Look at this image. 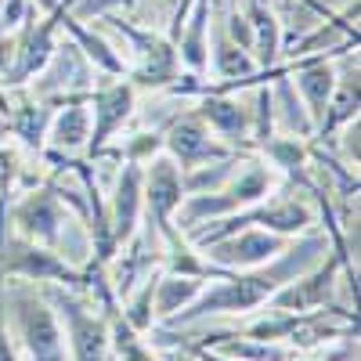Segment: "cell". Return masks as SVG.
Here are the masks:
<instances>
[{
  "label": "cell",
  "mask_w": 361,
  "mask_h": 361,
  "mask_svg": "<svg viewBox=\"0 0 361 361\" xmlns=\"http://www.w3.org/2000/svg\"><path fill=\"white\" fill-rule=\"evenodd\" d=\"M350 119H357V69L347 73L343 80H336V90H333V98H329L314 130H318V137H325L336 127H347Z\"/></svg>",
  "instance_id": "obj_19"
},
{
  "label": "cell",
  "mask_w": 361,
  "mask_h": 361,
  "mask_svg": "<svg viewBox=\"0 0 361 361\" xmlns=\"http://www.w3.org/2000/svg\"><path fill=\"white\" fill-rule=\"evenodd\" d=\"M246 22L253 29V54H257V69H267L279 54V22L271 15L267 0H246Z\"/></svg>",
  "instance_id": "obj_18"
},
{
  "label": "cell",
  "mask_w": 361,
  "mask_h": 361,
  "mask_svg": "<svg viewBox=\"0 0 361 361\" xmlns=\"http://www.w3.org/2000/svg\"><path fill=\"white\" fill-rule=\"evenodd\" d=\"M275 166H264L260 159H246L238 166L221 188L202 192V195H185V202L177 206V231L188 235L206 221H217L228 214H238V209H250L257 202L267 199V192L275 188Z\"/></svg>",
  "instance_id": "obj_2"
},
{
  "label": "cell",
  "mask_w": 361,
  "mask_h": 361,
  "mask_svg": "<svg viewBox=\"0 0 361 361\" xmlns=\"http://www.w3.org/2000/svg\"><path fill=\"white\" fill-rule=\"evenodd\" d=\"M4 271L11 279H25V282H47V286H69V289L87 286V275L80 267H73L62 253L25 243V238L4 243Z\"/></svg>",
  "instance_id": "obj_8"
},
{
  "label": "cell",
  "mask_w": 361,
  "mask_h": 361,
  "mask_svg": "<svg viewBox=\"0 0 361 361\" xmlns=\"http://www.w3.org/2000/svg\"><path fill=\"white\" fill-rule=\"evenodd\" d=\"M4 304L11 311L15 336L22 340L25 354L33 361H66V336H62V322H58L51 300L33 286V282H8L4 289Z\"/></svg>",
  "instance_id": "obj_3"
},
{
  "label": "cell",
  "mask_w": 361,
  "mask_h": 361,
  "mask_svg": "<svg viewBox=\"0 0 361 361\" xmlns=\"http://www.w3.org/2000/svg\"><path fill=\"white\" fill-rule=\"evenodd\" d=\"M123 29V37H130L134 44H137V58H141V69H137V80L141 83H170L173 76H177V51H173V44H166V40H156L152 33H141V29H134V25H119Z\"/></svg>",
  "instance_id": "obj_14"
},
{
  "label": "cell",
  "mask_w": 361,
  "mask_h": 361,
  "mask_svg": "<svg viewBox=\"0 0 361 361\" xmlns=\"http://www.w3.org/2000/svg\"><path fill=\"white\" fill-rule=\"evenodd\" d=\"M293 90H296V98L304 102L311 123L318 127V119H322L329 98H333V90H336V66L325 62V54L322 58H304V62L296 66Z\"/></svg>",
  "instance_id": "obj_12"
},
{
  "label": "cell",
  "mask_w": 361,
  "mask_h": 361,
  "mask_svg": "<svg viewBox=\"0 0 361 361\" xmlns=\"http://www.w3.org/2000/svg\"><path fill=\"white\" fill-rule=\"evenodd\" d=\"M289 243H293L289 235L267 231V228H238L224 238H214V243L202 246L199 253L209 264L224 267V271H250V267H260L267 260H275Z\"/></svg>",
  "instance_id": "obj_6"
},
{
  "label": "cell",
  "mask_w": 361,
  "mask_h": 361,
  "mask_svg": "<svg viewBox=\"0 0 361 361\" xmlns=\"http://www.w3.org/2000/svg\"><path fill=\"white\" fill-rule=\"evenodd\" d=\"M62 18H66V29L73 33V40L87 47V58H90V62H94L98 69H105L109 76H123V73H127V62L112 51V44H105V40L94 37V33H87V29H83L76 18H69V15H62Z\"/></svg>",
  "instance_id": "obj_21"
},
{
  "label": "cell",
  "mask_w": 361,
  "mask_h": 361,
  "mask_svg": "<svg viewBox=\"0 0 361 361\" xmlns=\"http://www.w3.org/2000/svg\"><path fill=\"white\" fill-rule=\"evenodd\" d=\"M90 137V105H69L62 112H54L51 127H47V141L51 148H66V152H76V148H87Z\"/></svg>",
  "instance_id": "obj_17"
},
{
  "label": "cell",
  "mask_w": 361,
  "mask_h": 361,
  "mask_svg": "<svg viewBox=\"0 0 361 361\" xmlns=\"http://www.w3.org/2000/svg\"><path fill=\"white\" fill-rule=\"evenodd\" d=\"M141 209H145V199H141V163H127L123 173H119V180H116V192H112L109 214H105L116 250L134 243L137 224H141Z\"/></svg>",
  "instance_id": "obj_11"
},
{
  "label": "cell",
  "mask_w": 361,
  "mask_h": 361,
  "mask_svg": "<svg viewBox=\"0 0 361 361\" xmlns=\"http://www.w3.org/2000/svg\"><path fill=\"white\" fill-rule=\"evenodd\" d=\"M185 170H180L166 152H156V159H148V170H141V199H145V209L152 217V231L166 243H177L180 231L173 224V214L177 206L185 202Z\"/></svg>",
  "instance_id": "obj_5"
},
{
  "label": "cell",
  "mask_w": 361,
  "mask_h": 361,
  "mask_svg": "<svg viewBox=\"0 0 361 361\" xmlns=\"http://www.w3.org/2000/svg\"><path fill=\"white\" fill-rule=\"evenodd\" d=\"M325 253H329V238L318 235V231H311V235L304 231L300 238H293L275 260L250 267V271H224L221 279H209L192 304L185 311H177L173 318H166L163 325L166 329H185V325H195L209 314H250V311L264 307L267 300L282 286H289L296 275L311 271Z\"/></svg>",
  "instance_id": "obj_1"
},
{
  "label": "cell",
  "mask_w": 361,
  "mask_h": 361,
  "mask_svg": "<svg viewBox=\"0 0 361 361\" xmlns=\"http://www.w3.org/2000/svg\"><path fill=\"white\" fill-rule=\"evenodd\" d=\"M134 109V83H109L90 98V137H87V152L98 156L109 148L112 134L127 123V116Z\"/></svg>",
  "instance_id": "obj_10"
},
{
  "label": "cell",
  "mask_w": 361,
  "mask_h": 361,
  "mask_svg": "<svg viewBox=\"0 0 361 361\" xmlns=\"http://www.w3.org/2000/svg\"><path fill=\"white\" fill-rule=\"evenodd\" d=\"M173 47L192 73L209 69V0H192V11L185 15V25H180Z\"/></svg>",
  "instance_id": "obj_13"
},
{
  "label": "cell",
  "mask_w": 361,
  "mask_h": 361,
  "mask_svg": "<svg viewBox=\"0 0 361 361\" xmlns=\"http://www.w3.org/2000/svg\"><path fill=\"white\" fill-rule=\"evenodd\" d=\"M214 69L228 80H238V83H250L253 73H257V62L250 58V51H243L235 40L228 37H217V47H214Z\"/></svg>",
  "instance_id": "obj_22"
},
{
  "label": "cell",
  "mask_w": 361,
  "mask_h": 361,
  "mask_svg": "<svg viewBox=\"0 0 361 361\" xmlns=\"http://www.w3.org/2000/svg\"><path fill=\"white\" fill-rule=\"evenodd\" d=\"M163 4H170V0H163Z\"/></svg>",
  "instance_id": "obj_26"
},
{
  "label": "cell",
  "mask_w": 361,
  "mask_h": 361,
  "mask_svg": "<svg viewBox=\"0 0 361 361\" xmlns=\"http://www.w3.org/2000/svg\"><path fill=\"white\" fill-rule=\"evenodd\" d=\"M340 130H343V156H347V163L357 166V119H350V123L340 127Z\"/></svg>",
  "instance_id": "obj_24"
},
{
  "label": "cell",
  "mask_w": 361,
  "mask_h": 361,
  "mask_svg": "<svg viewBox=\"0 0 361 361\" xmlns=\"http://www.w3.org/2000/svg\"><path fill=\"white\" fill-rule=\"evenodd\" d=\"M260 148H264V156L271 159V166H275V170H286V173H296L300 166L307 163L304 141H300L296 134H293V137H264Z\"/></svg>",
  "instance_id": "obj_23"
},
{
  "label": "cell",
  "mask_w": 361,
  "mask_h": 361,
  "mask_svg": "<svg viewBox=\"0 0 361 361\" xmlns=\"http://www.w3.org/2000/svg\"><path fill=\"white\" fill-rule=\"evenodd\" d=\"M44 296L62 322V336L69 343V361H112V329L105 311L87 304L66 286H47Z\"/></svg>",
  "instance_id": "obj_4"
},
{
  "label": "cell",
  "mask_w": 361,
  "mask_h": 361,
  "mask_svg": "<svg viewBox=\"0 0 361 361\" xmlns=\"http://www.w3.org/2000/svg\"><path fill=\"white\" fill-rule=\"evenodd\" d=\"M199 361H231V357H224L217 350H199Z\"/></svg>",
  "instance_id": "obj_25"
},
{
  "label": "cell",
  "mask_w": 361,
  "mask_h": 361,
  "mask_svg": "<svg viewBox=\"0 0 361 361\" xmlns=\"http://www.w3.org/2000/svg\"><path fill=\"white\" fill-rule=\"evenodd\" d=\"M209 343H214L217 354H224V357H231V361H289V357H293L289 347L267 343V340H243V336L221 340V336H214Z\"/></svg>",
  "instance_id": "obj_20"
},
{
  "label": "cell",
  "mask_w": 361,
  "mask_h": 361,
  "mask_svg": "<svg viewBox=\"0 0 361 361\" xmlns=\"http://www.w3.org/2000/svg\"><path fill=\"white\" fill-rule=\"evenodd\" d=\"M163 148H166V156L180 170H195V166H206V163H221L228 156H238L228 141H217L214 137V130H209L195 112L180 116L177 123L166 130Z\"/></svg>",
  "instance_id": "obj_9"
},
{
  "label": "cell",
  "mask_w": 361,
  "mask_h": 361,
  "mask_svg": "<svg viewBox=\"0 0 361 361\" xmlns=\"http://www.w3.org/2000/svg\"><path fill=\"white\" fill-rule=\"evenodd\" d=\"M206 279H192V275H170V271H163V275L156 279V296H152V322H166L173 318L177 311H185L192 300L202 293Z\"/></svg>",
  "instance_id": "obj_16"
},
{
  "label": "cell",
  "mask_w": 361,
  "mask_h": 361,
  "mask_svg": "<svg viewBox=\"0 0 361 361\" xmlns=\"http://www.w3.org/2000/svg\"><path fill=\"white\" fill-rule=\"evenodd\" d=\"M11 221L18 228V238L25 243H37L47 246L54 253H62L66 246V228H69V214L62 199L54 195V188H40V192H29L11 206Z\"/></svg>",
  "instance_id": "obj_7"
},
{
  "label": "cell",
  "mask_w": 361,
  "mask_h": 361,
  "mask_svg": "<svg viewBox=\"0 0 361 361\" xmlns=\"http://www.w3.org/2000/svg\"><path fill=\"white\" fill-rule=\"evenodd\" d=\"M195 116H199L217 137H224L228 145H231V141H246V134H250V127H253L250 109H243L235 98H217V94H209V98L195 109Z\"/></svg>",
  "instance_id": "obj_15"
}]
</instances>
